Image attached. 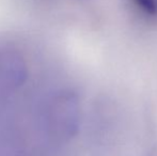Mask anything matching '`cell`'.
Masks as SVG:
<instances>
[{"label":"cell","instance_id":"obj_1","mask_svg":"<svg viewBox=\"0 0 157 156\" xmlns=\"http://www.w3.org/2000/svg\"><path fill=\"white\" fill-rule=\"evenodd\" d=\"M134 1L147 14H157V0H134Z\"/></svg>","mask_w":157,"mask_h":156}]
</instances>
